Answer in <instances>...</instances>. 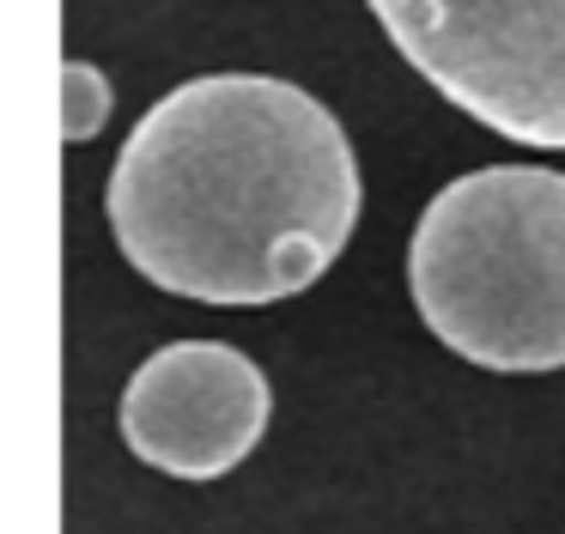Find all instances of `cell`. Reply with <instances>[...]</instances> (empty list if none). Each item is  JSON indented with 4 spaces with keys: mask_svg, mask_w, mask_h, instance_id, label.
<instances>
[{
    "mask_svg": "<svg viewBox=\"0 0 565 534\" xmlns=\"http://www.w3.org/2000/svg\"><path fill=\"white\" fill-rule=\"evenodd\" d=\"M110 231L171 298L280 303L317 286L359 225V158L329 104L274 73H207L128 128Z\"/></svg>",
    "mask_w": 565,
    "mask_h": 534,
    "instance_id": "obj_1",
    "label": "cell"
},
{
    "mask_svg": "<svg viewBox=\"0 0 565 534\" xmlns=\"http://www.w3.org/2000/svg\"><path fill=\"white\" fill-rule=\"evenodd\" d=\"M414 310L480 371L565 364V170L487 164L426 201L407 243Z\"/></svg>",
    "mask_w": 565,
    "mask_h": 534,
    "instance_id": "obj_2",
    "label": "cell"
},
{
    "mask_svg": "<svg viewBox=\"0 0 565 534\" xmlns=\"http://www.w3.org/2000/svg\"><path fill=\"white\" fill-rule=\"evenodd\" d=\"M371 12L462 116L565 152V0H371Z\"/></svg>",
    "mask_w": 565,
    "mask_h": 534,
    "instance_id": "obj_3",
    "label": "cell"
},
{
    "mask_svg": "<svg viewBox=\"0 0 565 534\" xmlns=\"http://www.w3.org/2000/svg\"><path fill=\"white\" fill-rule=\"evenodd\" d=\"M268 376L225 340H171L122 388V437L171 480H220L268 431Z\"/></svg>",
    "mask_w": 565,
    "mask_h": 534,
    "instance_id": "obj_4",
    "label": "cell"
},
{
    "mask_svg": "<svg viewBox=\"0 0 565 534\" xmlns=\"http://www.w3.org/2000/svg\"><path fill=\"white\" fill-rule=\"evenodd\" d=\"M110 79L92 61H67L62 67V134L67 140H98V128L110 121Z\"/></svg>",
    "mask_w": 565,
    "mask_h": 534,
    "instance_id": "obj_5",
    "label": "cell"
}]
</instances>
